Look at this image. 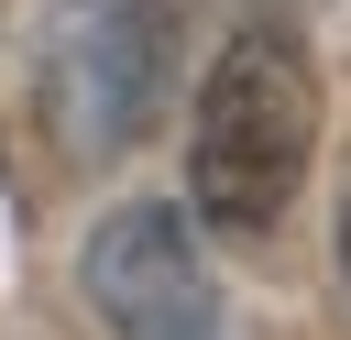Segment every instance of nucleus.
Instances as JSON below:
<instances>
[{"label": "nucleus", "mask_w": 351, "mask_h": 340, "mask_svg": "<svg viewBox=\"0 0 351 340\" xmlns=\"http://www.w3.org/2000/svg\"><path fill=\"white\" fill-rule=\"evenodd\" d=\"M318 143V66L285 22H241L208 55L197 121H186V197L219 230H274Z\"/></svg>", "instance_id": "obj_1"}, {"label": "nucleus", "mask_w": 351, "mask_h": 340, "mask_svg": "<svg viewBox=\"0 0 351 340\" xmlns=\"http://www.w3.org/2000/svg\"><path fill=\"white\" fill-rule=\"evenodd\" d=\"M197 0H44V121L77 165L132 154L186 66Z\"/></svg>", "instance_id": "obj_2"}, {"label": "nucleus", "mask_w": 351, "mask_h": 340, "mask_svg": "<svg viewBox=\"0 0 351 340\" xmlns=\"http://www.w3.org/2000/svg\"><path fill=\"white\" fill-rule=\"evenodd\" d=\"M77 285L99 307L110 340H208L219 329V296L197 274V241H186V208L165 197H121L88 252H77Z\"/></svg>", "instance_id": "obj_3"}, {"label": "nucleus", "mask_w": 351, "mask_h": 340, "mask_svg": "<svg viewBox=\"0 0 351 340\" xmlns=\"http://www.w3.org/2000/svg\"><path fill=\"white\" fill-rule=\"evenodd\" d=\"M340 274H351V175H340Z\"/></svg>", "instance_id": "obj_4"}]
</instances>
